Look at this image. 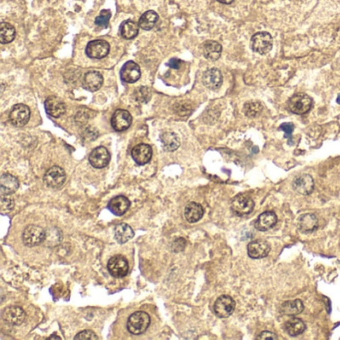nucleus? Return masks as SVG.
Wrapping results in <instances>:
<instances>
[{"label": "nucleus", "mask_w": 340, "mask_h": 340, "mask_svg": "<svg viewBox=\"0 0 340 340\" xmlns=\"http://www.w3.org/2000/svg\"><path fill=\"white\" fill-rule=\"evenodd\" d=\"M111 16H112V14H111L110 10H102L100 15L98 17H96V19H95V24L101 27H107Z\"/></svg>", "instance_id": "nucleus-36"}, {"label": "nucleus", "mask_w": 340, "mask_h": 340, "mask_svg": "<svg viewBox=\"0 0 340 340\" xmlns=\"http://www.w3.org/2000/svg\"><path fill=\"white\" fill-rule=\"evenodd\" d=\"M203 216V209L198 202H190L185 208V218L191 223L197 222Z\"/></svg>", "instance_id": "nucleus-25"}, {"label": "nucleus", "mask_w": 340, "mask_h": 340, "mask_svg": "<svg viewBox=\"0 0 340 340\" xmlns=\"http://www.w3.org/2000/svg\"><path fill=\"white\" fill-rule=\"evenodd\" d=\"M158 20H159V15L155 11L149 10L141 16L139 26L144 30H151L157 24Z\"/></svg>", "instance_id": "nucleus-32"}, {"label": "nucleus", "mask_w": 340, "mask_h": 340, "mask_svg": "<svg viewBox=\"0 0 340 340\" xmlns=\"http://www.w3.org/2000/svg\"><path fill=\"white\" fill-rule=\"evenodd\" d=\"M16 35V31L14 27L7 23V22H2L0 24V41L2 44H7L14 40Z\"/></svg>", "instance_id": "nucleus-33"}, {"label": "nucleus", "mask_w": 340, "mask_h": 340, "mask_svg": "<svg viewBox=\"0 0 340 340\" xmlns=\"http://www.w3.org/2000/svg\"><path fill=\"white\" fill-rule=\"evenodd\" d=\"M19 187L18 180L10 175V174H3L0 178V191L2 196H9L12 195Z\"/></svg>", "instance_id": "nucleus-21"}, {"label": "nucleus", "mask_w": 340, "mask_h": 340, "mask_svg": "<svg viewBox=\"0 0 340 340\" xmlns=\"http://www.w3.org/2000/svg\"><path fill=\"white\" fill-rule=\"evenodd\" d=\"M306 326L300 319L292 318L284 323V330L291 336H298L304 332Z\"/></svg>", "instance_id": "nucleus-31"}, {"label": "nucleus", "mask_w": 340, "mask_h": 340, "mask_svg": "<svg viewBox=\"0 0 340 340\" xmlns=\"http://www.w3.org/2000/svg\"><path fill=\"white\" fill-rule=\"evenodd\" d=\"M108 270L110 275L116 279L124 278L129 273V263L123 256H114L108 261Z\"/></svg>", "instance_id": "nucleus-5"}, {"label": "nucleus", "mask_w": 340, "mask_h": 340, "mask_svg": "<svg viewBox=\"0 0 340 340\" xmlns=\"http://www.w3.org/2000/svg\"><path fill=\"white\" fill-rule=\"evenodd\" d=\"M278 222V217L274 212H264L255 222V226L260 232H266L273 229Z\"/></svg>", "instance_id": "nucleus-22"}, {"label": "nucleus", "mask_w": 340, "mask_h": 340, "mask_svg": "<svg viewBox=\"0 0 340 340\" xmlns=\"http://www.w3.org/2000/svg\"><path fill=\"white\" fill-rule=\"evenodd\" d=\"M254 208V200L246 194H240L232 200V210L236 215L240 217L250 215L253 212Z\"/></svg>", "instance_id": "nucleus-3"}, {"label": "nucleus", "mask_w": 340, "mask_h": 340, "mask_svg": "<svg viewBox=\"0 0 340 340\" xmlns=\"http://www.w3.org/2000/svg\"><path fill=\"white\" fill-rule=\"evenodd\" d=\"M45 110L53 118H59L66 112L65 104L56 97H50L45 101Z\"/></svg>", "instance_id": "nucleus-20"}, {"label": "nucleus", "mask_w": 340, "mask_h": 340, "mask_svg": "<svg viewBox=\"0 0 340 340\" xmlns=\"http://www.w3.org/2000/svg\"><path fill=\"white\" fill-rule=\"evenodd\" d=\"M289 110L298 115H303L306 114L312 107V100L311 98L304 94V93H299L296 94L288 103Z\"/></svg>", "instance_id": "nucleus-4"}, {"label": "nucleus", "mask_w": 340, "mask_h": 340, "mask_svg": "<svg viewBox=\"0 0 340 340\" xmlns=\"http://www.w3.org/2000/svg\"><path fill=\"white\" fill-rule=\"evenodd\" d=\"M202 82L203 85L211 89V90H217L219 89L222 84V75L219 69L212 68L205 72L202 76Z\"/></svg>", "instance_id": "nucleus-19"}, {"label": "nucleus", "mask_w": 340, "mask_h": 340, "mask_svg": "<svg viewBox=\"0 0 340 340\" xmlns=\"http://www.w3.org/2000/svg\"><path fill=\"white\" fill-rule=\"evenodd\" d=\"M48 339H61V338L59 336H51V337H49Z\"/></svg>", "instance_id": "nucleus-44"}, {"label": "nucleus", "mask_w": 340, "mask_h": 340, "mask_svg": "<svg viewBox=\"0 0 340 340\" xmlns=\"http://www.w3.org/2000/svg\"><path fill=\"white\" fill-rule=\"evenodd\" d=\"M139 24H137L135 21H124L120 26L121 36L128 40L134 39L139 33Z\"/></svg>", "instance_id": "nucleus-28"}, {"label": "nucleus", "mask_w": 340, "mask_h": 340, "mask_svg": "<svg viewBox=\"0 0 340 340\" xmlns=\"http://www.w3.org/2000/svg\"><path fill=\"white\" fill-rule=\"evenodd\" d=\"M93 116H94V112L93 111H91L89 109H86V108H83V109H81V110H79L76 113L75 120H76L77 123L84 124V123H86L89 119H91Z\"/></svg>", "instance_id": "nucleus-35"}, {"label": "nucleus", "mask_w": 340, "mask_h": 340, "mask_svg": "<svg viewBox=\"0 0 340 340\" xmlns=\"http://www.w3.org/2000/svg\"><path fill=\"white\" fill-rule=\"evenodd\" d=\"M2 320L11 325H20L26 320V313L19 306H9L3 310Z\"/></svg>", "instance_id": "nucleus-11"}, {"label": "nucleus", "mask_w": 340, "mask_h": 340, "mask_svg": "<svg viewBox=\"0 0 340 340\" xmlns=\"http://www.w3.org/2000/svg\"><path fill=\"white\" fill-rule=\"evenodd\" d=\"M257 339L266 340V339H278V336L270 332V331H263L260 334V336Z\"/></svg>", "instance_id": "nucleus-41"}, {"label": "nucleus", "mask_w": 340, "mask_h": 340, "mask_svg": "<svg viewBox=\"0 0 340 340\" xmlns=\"http://www.w3.org/2000/svg\"><path fill=\"white\" fill-rule=\"evenodd\" d=\"M135 97L136 100L142 102V103H146L150 100L151 97V91L149 88L147 87H140L139 89H137V91L135 92Z\"/></svg>", "instance_id": "nucleus-37"}, {"label": "nucleus", "mask_w": 340, "mask_h": 340, "mask_svg": "<svg viewBox=\"0 0 340 340\" xmlns=\"http://www.w3.org/2000/svg\"><path fill=\"white\" fill-rule=\"evenodd\" d=\"M45 239H46V232L41 226L35 224H30L26 226L22 235L23 242L27 246L38 245L41 242H43Z\"/></svg>", "instance_id": "nucleus-2"}, {"label": "nucleus", "mask_w": 340, "mask_h": 340, "mask_svg": "<svg viewBox=\"0 0 340 340\" xmlns=\"http://www.w3.org/2000/svg\"><path fill=\"white\" fill-rule=\"evenodd\" d=\"M292 188L300 195H310L314 189V180L309 175H300L293 180Z\"/></svg>", "instance_id": "nucleus-16"}, {"label": "nucleus", "mask_w": 340, "mask_h": 340, "mask_svg": "<svg viewBox=\"0 0 340 340\" xmlns=\"http://www.w3.org/2000/svg\"><path fill=\"white\" fill-rule=\"evenodd\" d=\"M103 82L104 79L99 71H89L84 75L82 84L84 89L91 92H95L100 89L103 85Z\"/></svg>", "instance_id": "nucleus-18"}, {"label": "nucleus", "mask_w": 340, "mask_h": 340, "mask_svg": "<svg viewBox=\"0 0 340 340\" xmlns=\"http://www.w3.org/2000/svg\"><path fill=\"white\" fill-rule=\"evenodd\" d=\"M132 124V116L126 110H117L111 120L112 128L117 132H123L127 130Z\"/></svg>", "instance_id": "nucleus-15"}, {"label": "nucleus", "mask_w": 340, "mask_h": 340, "mask_svg": "<svg viewBox=\"0 0 340 340\" xmlns=\"http://www.w3.org/2000/svg\"><path fill=\"white\" fill-rule=\"evenodd\" d=\"M183 64H184V62L178 58H172L168 62V66H170L171 68H174V69H179Z\"/></svg>", "instance_id": "nucleus-42"}, {"label": "nucleus", "mask_w": 340, "mask_h": 340, "mask_svg": "<svg viewBox=\"0 0 340 340\" xmlns=\"http://www.w3.org/2000/svg\"><path fill=\"white\" fill-rule=\"evenodd\" d=\"M110 159L111 156L109 151L103 146L94 149L89 156L90 164L96 169H102L108 166Z\"/></svg>", "instance_id": "nucleus-12"}, {"label": "nucleus", "mask_w": 340, "mask_h": 340, "mask_svg": "<svg viewBox=\"0 0 340 340\" xmlns=\"http://www.w3.org/2000/svg\"><path fill=\"white\" fill-rule=\"evenodd\" d=\"M114 232H115V239L119 243H125L134 237V232L132 228L125 222L118 223L115 226Z\"/></svg>", "instance_id": "nucleus-29"}, {"label": "nucleus", "mask_w": 340, "mask_h": 340, "mask_svg": "<svg viewBox=\"0 0 340 340\" xmlns=\"http://www.w3.org/2000/svg\"><path fill=\"white\" fill-rule=\"evenodd\" d=\"M221 45L217 41H207L202 47L205 57L210 61L218 60L221 55Z\"/></svg>", "instance_id": "nucleus-24"}, {"label": "nucleus", "mask_w": 340, "mask_h": 340, "mask_svg": "<svg viewBox=\"0 0 340 340\" xmlns=\"http://www.w3.org/2000/svg\"><path fill=\"white\" fill-rule=\"evenodd\" d=\"M252 48L259 54H266L273 48V37L267 32H259L252 37Z\"/></svg>", "instance_id": "nucleus-6"}, {"label": "nucleus", "mask_w": 340, "mask_h": 340, "mask_svg": "<svg viewBox=\"0 0 340 340\" xmlns=\"http://www.w3.org/2000/svg\"><path fill=\"white\" fill-rule=\"evenodd\" d=\"M132 158L134 161L140 165H146L148 164L153 156V151H152V147L147 145V144H139L136 147L133 148L132 150Z\"/></svg>", "instance_id": "nucleus-17"}, {"label": "nucleus", "mask_w": 340, "mask_h": 340, "mask_svg": "<svg viewBox=\"0 0 340 340\" xmlns=\"http://www.w3.org/2000/svg\"><path fill=\"white\" fill-rule=\"evenodd\" d=\"M218 1L222 4H231L232 2H234V0H218Z\"/></svg>", "instance_id": "nucleus-43"}, {"label": "nucleus", "mask_w": 340, "mask_h": 340, "mask_svg": "<svg viewBox=\"0 0 340 340\" xmlns=\"http://www.w3.org/2000/svg\"><path fill=\"white\" fill-rule=\"evenodd\" d=\"M14 207V200L9 196H2L1 198V213L2 214H7L13 210Z\"/></svg>", "instance_id": "nucleus-38"}, {"label": "nucleus", "mask_w": 340, "mask_h": 340, "mask_svg": "<svg viewBox=\"0 0 340 340\" xmlns=\"http://www.w3.org/2000/svg\"><path fill=\"white\" fill-rule=\"evenodd\" d=\"M120 75L122 81L126 83H135L140 79V67L134 61H128L122 67Z\"/></svg>", "instance_id": "nucleus-14"}, {"label": "nucleus", "mask_w": 340, "mask_h": 340, "mask_svg": "<svg viewBox=\"0 0 340 340\" xmlns=\"http://www.w3.org/2000/svg\"><path fill=\"white\" fill-rule=\"evenodd\" d=\"M337 103H339L340 104V95L338 96V99H337Z\"/></svg>", "instance_id": "nucleus-45"}, {"label": "nucleus", "mask_w": 340, "mask_h": 340, "mask_svg": "<svg viewBox=\"0 0 340 340\" xmlns=\"http://www.w3.org/2000/svg\"><path fill=\"white\" fill-rule=\"evenodd\" d=\"M269 252H270V245L265 240H253L247 245V254L252 259L265 258L269 254Z\"/></svg>", "instance_id": "nucleus-13"}, {"label": "nucleus", "mask_w": 340, "mask_h": 340, "mask_svg": "<svg viewBox=\"0 0 340 340\" xmlns=\"http://www.w3.org/2000/svg\"><path fill=\"white\" fill-rule=\"evenodd\" d=\"M9 119L13 126L23 127L30 119V109L24 104H17L12 108Z\"/></svg>", "instance_id": "nucleus-10"}, {"label": "nucleus", "mask_w": 340, "mask_h": 340, "mask_svg": "<svg viewBox=\"0 0 340 340\" xmlns=\"http://www.w3.org/2000/svg\"><path fill=\"white\" fill-rule=\"evenodd\" d=\"M300 231L303 233H312L319 226V220L313 214H305L299 220Z\"/></svg>", "instance_id": "nucleus-26"}, {"label": "nucleus", "mask_w": 340, "mask_h": 340, "mask_svg": "<svg viewBox=\"0 0 340 340\" xmlns=\"http://www.w3.org/2000/svg\"><path fill=\"white\" fill-rule=\"evenodd\" d=\"M130 208V200L124 196H117L113 198L108 203V209L115 216H123Z\"/></svg>", "instance_id": "nucleus-23"}, {"label": "nucleus", "mask_w": 340, "mask_h": 340, "mask_svg": "<svg viewBox=\"0 0 340 340\" xmlns=\"http://www.w3.org/2000/svg\"><path fill=\"white\" fill-rule=\"evenodd\" d=\"M66 180V174L64 170L58 167L54 166L50 168L44 175V182L47 187L52 189H59Z\"/></svg>", "instance_id": "nucleus-9"}, {"label": "nucleus", "mask_w": 340, "mask_h": 340, "mask_svg": "<svg viewBox=\"0 0 340 340\" xmlns=\"http://www.w3.org/2000/svg\"><path fill=\"white\" fill-rule=\"evenodd\" d=\"M262 111V105L260 102H248L243 107V112L248 118L258 117Z\"/></svg>", "instance_id": "nucleus-34"}, {"label": "nucleus", "mask_w": 340, "mask_h": 340, "mask_svg": "<svg viewBox=\"0 0 340 340\" xmlns=\"http://www.w3.org/2000/svg\"><path fill=\"white\" fill-rule=\"evenodd\" d=\"M75 339L76 340H87V339H98L97 335L91 331V330H84V331H81L80 333H78L76 336H75Z\"/></svg>", "instance_id": "nucleus-39"}, {"label": "nucleus", "mask_w": 340, "mask_h": 340, "mask_svg": "<svg viewBox=\"0 0 340 340\" xmlns=\"http://www.w3.org/2000/svg\"><path fill=\"white\" fill-rule=\"evenodd\" d=\"M280 129H281L282 131L285 132V137H286V138H289L290 135H291V133L293 132L294 126H293V124H291V123H284V124H282V125L280 126Z\"/></svg>", "instance_id": "nucleus-40"}, {"label": "nucleus", "mask_w": 340, "mask_h": 340, "mask_svg": "<svg viewBox=\"0 0 340 340\" xmlns=\"http://www.w3.org/2000/svg\"><path fill=\"white\" fill-rule=\"evenodd\" d=\"M151 323L150 315L145 311H136L130 315L127 322L128 331L134 335L144 333Z\"/></svg>", "instance_id": "nucleus-1"}, {"label": "nucleus", "mask_w": 340, "mask_h": 340, "mask_svg": "<svg viewBox=\"0 0 340 340\" xmlns=\"http://www.w3.org/2000/svg\"><path fill=\"white\" fill-rule=\"evenodd\" d=\"M304 309V305L300 300H289L285 301L280 306L281 313L285 315H298L301 313Z\"/></svg>", "instance_id": "nucleus-27"}, {"label": "nucleus", "mask_w": 340, "mask_h": 340, "mask_svg": "<svg viewBox=\"0 0 340 340\" xmlns=\"http://www.w3.org/2000/svg\"><path fill=\"white\" fill-rule=\"evenodd\" d=\"M161 142H162L163 148L167 152H174L180 147V139L173 132H166V133L162 134Z\"/></svg>", "instance_id": "nucleus-30"}, {"label": "nucleus", "mask_w": 340, "mask_h": 340, "mask_svg": "<svg viewBox=\"0 0 340 340\" xmlns=\"http://www.w3.org/2000/svg\"><path fill=\"white\" fill-rule=\"evenodd\" d=\"M236 308V302L230 296H221L216 300L214 305V311L220 319L229 318L233 314Z\"/></svg>", "instance_id": "nucleus-8"}, {"label": "nucleus", "mask_w": 340, "mask_h": 340, "mask_svg": "<svg viewBox=\"0 0 340 340\" xmlns=\"http://www.w3.org/2000/svg\"><path fill=\"white\" fill-rule=\"evenodd\" d=\"M110 45L107 41H90L86 46V54L91 59H102L109 54Z\"/></svg>", "instance_id": "nucleus-7"}]
</instances>
